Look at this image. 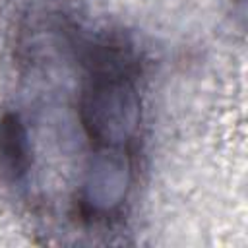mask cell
<instances>
[{
  "mask_svg": "<svg viewBox=\"0 0 248 248\" xmlns=\"http://www.w3.org/2000/svg\"><path fill=\"white\" fill-rule=\"evenodd\" d=\"M66 56L74 74L70 108L81 176L68 217L89 232H114L132 213L145 167L147 58L138 39L114 25L83 27L70 17Z\"/></svg>",
  "mask_w": 248,
  "mask_h": 248,
  "instance_id": "cell-1",
  "label": "cell"
},
{
  "mask_svg": "<svg viewBox=\"0 0 248 248\" xmlns=\"http://www.w3.org/2000/svg\"><path fill=\"white\" fill-rule=\"evenodd\" d=\"M39 165L27 116L17 107L0 110V180L33 211L39 209Z\"/></svg>",
  "mask_w": 248,
  "mask_h": 248,
  "instance_id": "cell-2",
  "label": "cell"
}]
</instances>
